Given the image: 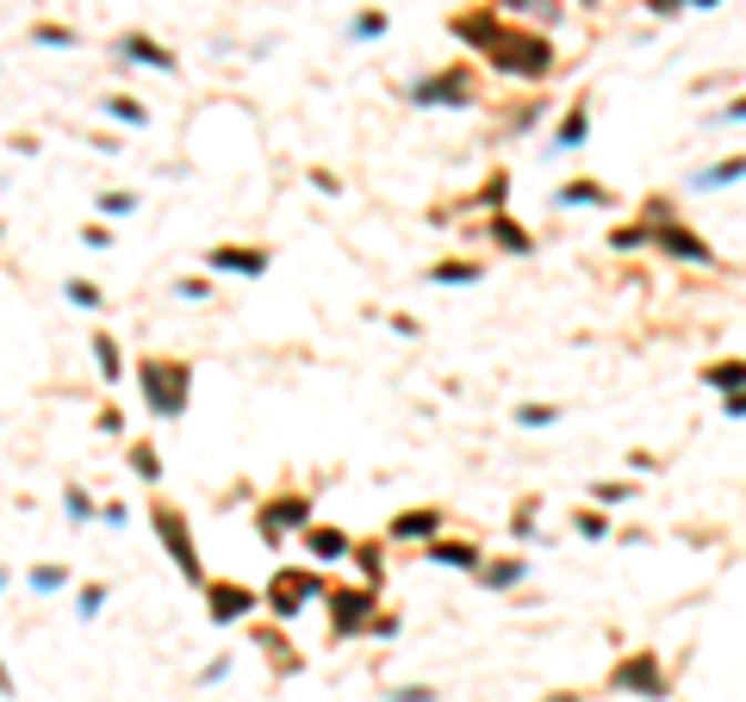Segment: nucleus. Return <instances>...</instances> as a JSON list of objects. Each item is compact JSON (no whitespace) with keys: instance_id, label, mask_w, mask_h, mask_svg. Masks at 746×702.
Returning <instances> with one entry per match:
<instances>
[{"instance_id":"1","label":"nucleus","mask_w":746,"mask_h":702,"mask_svg":"<svg viewBox=\"0 0 746 702\" xmlns=\"http://www.w3.org/2000/svg\"><path fill=\"white\" fill-rule=\"evenodd\" d=\"M143 379H150V398H156L162 417H168V410H181V391H168V374H162V367H150Z\"/></svg>"},{"instance_id":"2","label":"nucleus","mask_w":746,"mask_h":702,"mask_svg":"<svg viewBox=\"0 0 746 702\" xmlns=\"http://www.w3.org/2000/svg\"><path fill=\"white\" fill-rule=\"evenodd\" d=\"M212 262H218V267H237V274H262V262H255L249 250H218Z\"/></svg>"},{"instance_id":"3","label":"nucleus","mask_w":746,"mask_h":702,"mask_svg":"<svg viewBox=\"0 0 746 702\" xmlns=\"http://www.w3.org/2000/svg\"><path fill=\"white\" fill-rule=\"evenodd\" d=\"M243 609H249V597H243V591H218V597H212V615H218V622H224V615H243Z\"/></svg>"},{"instance_id":"4","label":"nucleus","mask_w":746,"mask_h":702,"mask_svg":"<svg viewBox=\"0 0 746 702\" xmlns=\"http://www.w3.org/2000/svg\"><path fill=\"white\" fill-rule=\"evenodd\" d=\"M131 57H143V63H156V69H168V57H162L156 44H143V38H131Z\"/></svg>"},{"instance_id":"5","label":"nucleus","mask_w":746,"mask_h":702,"mask_svg":"<svg viewBox=\"0 0 746 702\" xmlns=\"http://www.w3.org/2000/svg\"><path fill=\"white\" fill-rule=\"evenodd\" d=\"M131 205H137V200H131V193H106V200H100V212H112V218H125Z\"/></svg>"}]
</instances>
